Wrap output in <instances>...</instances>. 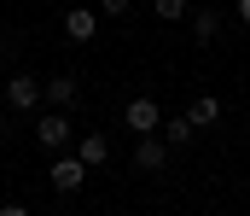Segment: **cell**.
Masks as SVG:
<instances>
[{
	"mask_svg": "<svg viewBox=\"0 0 250 216\" xmlns=\"http://www.w3.org/2000/svg\"><path fill=\"white\" fill-rule=\"evenodd\" d=\"M123 123L134 129V135H157V123H163V111H157V99L151 94H134L123 105Z\"/></svg>",
	"mask_w": 250,
	"mask_h": 216,
	"instance_id": "cell-1",
	"label": "cell"
},
{
	"mask_svg": "<svg viewBox=\"0 0 250 216\" xmlns=\"http://www.w3.org/2000/svg\"><path fill=\"white\" fill-rule=\"evenodd\" d=\"M35 141L47 146V152H64L70 146V111H41L35 117Z\"/></svg>",
	"mask_w": 250,
	"mask_h": 216,
	"instance_id": "cell-2",
	"label": "cell"
},
{
	"mask_svg": "<svg viewBox=\"0 0 250 216\" xmlns=\"http://www.w3.org/2000/svg\"><path fill=\"white\" fill-rule=\"evenodd\" d=\"M47 181H53V193H82V181H87V164L82 158H53V169H47Z\"/></svg>",
	"mask_w": 250,
	"mask_h": 216,
	"instance_id": "cell-3",
	"label": "cell"
},
{
	"mask_svg": "<svg viewBox=\"0 0 250 216\" xmlns=\"http://www.w3.org/2000/svg\"><path fill=\"white\" fill-rule=\"evenodd\" d=\"M6 105H12V111H35V105H41V82H35L29 71H18L12 82H6Z\"/></svg>",
	"mask_w": 250,
	"mask_h": 216,
	"instance_id": "cell-4",
	"label": "cell"
},
{
	"mask_svg": "<svg viewBox=\"0 0 250 216\" xmlns=\"http://www.w3.org/2000/svg\"><path fill=\"white\" fill-rule=\"evenodd\" d=\"M64 35L87 47V41L99 35V12H87V6H70V12H64Z\"/></svg>",
	"mask_w": 250,
	"mask_h": 216,
	"instance_id": "cell-5",
	"label": "cell"
},
{
	"mask_svg": "<svg viewBox=\"0 0 250 216\" xmlns=\"http://www.w3.org/2000/svg\"><path fill=\"white\" fill-rule=\"evenodd\" d=\"M187 123L192 129H215V123H221V99H215V94H198L187 105Z\"/></svg>",
	"mask_w": 250,
	"mask_h": 216,
	"instance_id": "cell-6",
	"label": "cell"
},
{
	"mask_svg": "<svg viewBox=\"0 0 250 216\" xmlns=\"http://www.w3.org/2000/svg\"><path fill=\"white\" fill-rule=\"evenodd\" d=\"M41 99H47V105H76V76L64 71V76H47V82H41Z\"/></svg>",
	"mask_w": 250,
	"mask_h": 216,
	"instance_id": "cell-7",
	"label": "cell"
},
{
	"mask_svg": "<svg viewBox=\"0 0 250 216\" xmlns=\"http://www.w3.org/2000/svg\"><path fill=\"white\" fill-rule=\"evenodd\" d=\"M163 164H169V152L157 146V135H140V146H134V169L151 175V169H163Z\"/></svg>",
	"mask_w": 250,
	"mask_h": 216,
	"instance_id": "cell-8",
	"label": "cell"
},
{
	"mask_svg": "<svg viewBox=\"0 0 250 216\" xmlns=\"http://www.w3.org/2000/svg\"><path fill=\"white\" fill-rule=\"evenodd\" d=\"M76 158L87 164V169H99V164H111V141L93 129V135H82V146H76Z\"/></svg>",
	"mask_w": 250,
	"mask_h": 216,
	"instance_id": "cell-9",
	"label": "cell"
},
{
	"mask_svg": "<svg viewBox=\"0 0 250 216\" xmlns=\"http://www.w3.org/2000/svg\"><path fill=\"white\" fill-rule=\"evenodd\" d=\"M215 29H221V12H209V6H204V12H192V35H198V47H209V41H215Z\"/></svg>",
	"mask_w": 250,
	"mask_h": 216,
	"instance_id": "cell-10",
	"label": "cell"
},
{
	"mask_svg": "<svg viewBox=\"0 0 250 216\" xmlns=\"http://www.w3.org/2000/svg\"><path fill=\"white\" fill-rule=\"evenodd\" d=\"M192 135H198V129L187 123V111H181V117H163V141H169V146H187Z\"/></svg>",
	"mask_w": 250,
	"mask_h": 216,
	"instance_id": "cell-11",
	"label": "cell"
},
{
	"mask_svg": "<svg viewBox=\"0 0 250 216\" xmlns=\"http://www.w3.org/2000/svg\"><path fill=\"white\" fill-rule=\"evenodd\" d=\"M157 18H187V0H157Z\"/></svg>",
	"mask_w": 250,
	"mask_h": 216,
	"instance_id": "cell-12",
	"label": "cell"
},
{
	"mask_svg": "<svg viewBox=\"0 0 250 216\" xmlns=\"http://www.w3.org/2000/svg\"><path fill=\"white\" fill-rule=\"evenodd\" d=\"M128 6H134V0H99V18H123Z\"/></svg>",
	"mask_w": 250,
	"mask_h": 216,
	"instance_id": "cell-13",
	"label": "cell"
},
{
	"mask_svg": "<svg viewBox=\"0 0 250 216\" xmlns=\"http://www.w3.org/2000/svg\"><path fill=\"white\" fill-rule=\"evenodd\" d=\"M0 216H29V205H0Z\"/></svg>",
	"mask_w": 250,
	"mask_h": 216,
	"instance_id": "cell-14",
	"label": "cell"
},
{
	"mask_svg": "<svg viewBox=\"0 0 250 216\" xmlns=\"http://www.w3.org/2000/svg\"><path fill=\"white\" fill-rule=\"evenodd\" d=\"M239 24H250V0H239Z\"/></svg>",
	"mask_w": 250,
	"mask_h": 216,
	"instance_id": "cell-15",
	"label": "cell"
}]
</instances>
